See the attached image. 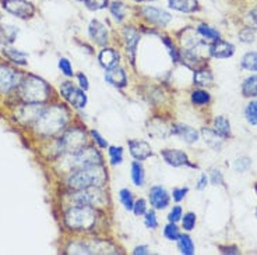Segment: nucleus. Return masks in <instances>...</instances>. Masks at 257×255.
I'll return each mask as SVG.
<instances>
[{"label":"nucleus","instance_id":"37998d69","mask_svg":"<svg viewBox=\"0 0 257 255\" xmlns=\"http://www.w3.org/2000/svg\"><path fill=\"white\" fill-rule=\"evenodd\" d=\"M59 69L62 70V73H63L64 76H73V67H71L70 62H69L67 59H60V60H59Z\"/></svg>","mask_w":257,"mask_h":255},{"label":"nucleus","instance_id":"a878e982","mask_svg":"<svg viewBox=\"0 0 257 255\" xmlns=\"http://www.w3.org/2000/svg\"><path fill=\"white\" fill-rule=\"evenodd\" d=\"M148 133H150V135L157 137V138H161V137L165 138V137H168V134H169V128L167 127V124H165L164 121L160 120V119H157V120H154L151 123V127L148 130Z\"/></svg>","mask_w":257,"mask_h":255},{"label":"nucleus","instance_id":"b1692460","mask_svg":"<svg viewBox=\"0 0 257 255\" xmlns=\"http://www.w3.org/2000/svg\"><path fill=\"white\" fill-rule=\"evenodd\" d=\"M214 128L222 138H228L231 137V124L229 121L226 120V117L224 116H217L214 120Z\"/></svg>","mask_w":257,"mask_h":255},{"label":"nucleus","instance_id":"13d9d810","mask_svg":"<svg viewBox=\"0 0 257 255\" xmlns=\"http://www.w3.org/2000/svg\"><path fill=\"white\" fill-rule=\"evenodd\" d=\"M137 2H154V0H137Z\"/></svg>","mask_w":257,"mask_h":255},{"label":"nucleus","instance_id":"bb28decb","mask_svg":"<svg viewBox=\"0 0 257 255\" xmlns=\"http://www.w3.org/2000/svg\"><path fill=\"white\" fill-rule=\"evenodd\" d=\"M242 94L246 98H256L257 96V76H251L244 80L242 85Z\"/></svg>","mask_w":257,"mask_h":255},{"label":"nucleus","instance_id":"c756f323","mask_svg":"<svg viewBox=\"0 0 257 255\" xmlns=\"http://www.w3.org/2000/svg\"><path fill=\"white\" fill-rule=\"evenodd\" d=\"M242 67L249 71H257V53L249 52L242 59Z\"/></svg>","mask_w":257,"mask_h":255},{"label":"nucleus","instance_id":"f3484780","mask_svg":"<svg viewBox=\"0 0 257 255\" xmlns=\"http://www.w3.org/2000/svg\"><path fill=\"white\" fill-rule=\"evenodd\" d=\"M88 32H90V37L98 45H105L108 42V31L103 26L102 23H99L98 20H92L88 27Z\"/></svg>","mask_w":257,"mask_h":255},{"label":"nucleus","instance_id":"5701e85b","mask_svg":"<svg viewBox=\"0 0 257 255\" xmlns=\"http://www.w3.org/2000/svg\"><path fill=\"white\" fill-rule=\"evenodd\" d=\"M19 30L13 26H6V24H0V44H13L17 38Z\"/></svg>","mask_w":257,"mask_h":255},{"label":"nucleus","instance_id":"6e6d98bb","mask_svg":"<svg viewBox=\"0 0 257 255\" xmlns=\"http://www.w3.org/2000/svg\"><path fill=\"white\" fill-rule=\"evenodd\" d=\"M136 255L139 254H148V247H146V245H142V247H137V248L133 251Z\"/></svg>","mask_w":257,"mask_h":255},{"label":"nucleus","instance_id":"c85d7f7f","mask_svg":"<svg viewBox=\"0 0 257 255\" xmlns=\"http://www.w3.org/2000/svg\"><path fill=\"white\" fill-rule=\"evenodd\" d=\"M132 180L136 185L144 184V169L139 162H133L132 165Z\"/></svg>","mask_w":257,"mask_h":255},{"label":"nucleus","instance_id":"6e6552de","mask_svg":"<svg viewBox=\"0 0 257 255\" xmlns=\"http://www.w3.org/2000/svg\"><path fill=\"white\" fill-rule=\"evenodd\" d=\"M60 92L67 102L73 105L74 108L83 109L87 103V95L84 94L83 90H78L71 83H63L60 87Z\"/></svg>","mask_w":257,"mask_h":255},{"label":"nucleus","instance_id":"39448f33","mask_svg":"<svg viewBox=\"0 0 257 255\" xmlns=\"http://www.w3.org/2000/svg\"><path fill=\"white\" fill-rule=\"evenodd\" d=\"M60 145L66 152L74 155L85 147V133L80 128H70L62 137Z\"/></svg>","mask_w":257,"mask_h":255},{"label":"nucleus","instance_id":"7c9ffc66","mask_svg":"<svg viewBox=\"0 0 257 255\" xmlns=\"http://www.w3.org/2000/svg\"><path fill=\"white\" fill-rule=\"evenodd\" d=\"M178 241H179V249L182 254H185V255L194 254V244H193L190 237L180 236Z\"/></svg>","mask_w":257,"mask_h":255},{"label":"nucleus","instance_id":"72a5a7b5","mask_svg":"<svg viewBox=\"0 0 257 255\" xmlns=\"http://www.w3.org/2000/svg\"><path fill=\"white\" fill-rule=\"evenodd\" d=\"M244 116L251 126H257V101H253L247 105V108L244 110Z\"/></svg>","mask_w":257,"mask_h":255},{"label":"nucleus","instance_id":"2f4dec72","mask_svg":"<svg viewBox=\"0 0 257 255\" xmlns=\"http://www.w3.org/2000/svg\"><path fill=\"white\" fill-rule=\"evenodd\" d=\"M110 13L115 17V20L117 23H120V21L124 20V16H126V7H124V5L120 3V2H115V3H112V6H110Z\"/></svg>","mask_w":257,"mask_h":255},{"label":"nucleus","instance_id":"4d7b16f0","mask_svg":"<svg viewBox=\"0 0 257 255\" xmlns=\"http://www.w3.org/2000/svg\"><path fill=\"white\" fill-rule=\"evenodd\" d=\"M250 17H251V20L254 21V24L257 26V6L250 12Z\"/></svg>","mask_w":257,"mask_h":255},{"label":"nucleus","instance_id":"f257e3e1","mask_svg":"<svg viewBox=\"0 0 257 255\" xmlns=\"http://www.w3.org/2000/svg\"><path fill=\"white\" fill-rule=\"evenodd\" d=\"M69 120V112L63 106H51L44 108L39 117L35 120V128L41 134L55 135L59 131H62Z\"/></svg>","mask_w":257,"mask_h":255},{"label":"nucleus","instance_id":"1a4fd4ad","mask_svg":"<svg viewBox=\"0 0 257 255\" xmlns=\"http://www.w3.org/2000/svg\"><path fill=\"white\" fill-rule=\"evenodd\" d=\"M3 7L9 13L14 14L19 19L27 20L34 16V6L27 0H3Z\"/></svg>","mask_w":257,"mask_h":255},{"label":"nucleus","instance_id":"bf43d9fd","mask_svg":"<svg viewBox=\"0 0 257 255\" xmlns=\"http://www.w3.org/2000/svg\"><path fill=\"white\" fill-rule=\"evenodd\" d=\"M254 190H256V192H257V183H256V185H254Z\"/></svg>","mask_w":257,"mask_h":255},{"label":"nucleus","instance_id":"3c124183","mask_svg":"<svg viewBox=\"0 0 257 255\" xmlns=\"http://www.w3.org/2000/svg\"><path fill=\"white\" fill-rule=\"evenodd\" d=\"M91 134H92V137L95 138L96 142L99 144V147H101V148H106V147H108V142L103 140L102 137L99 135V133H98V131H91Z\"/></svg>","mask_w":257,"mask_h":255},{"label":"nucleus","instance_id":"2eb2a0df","mask_svg":"<svg viewBox=\"0 0 257 255\" xmlns=\"http://www.w3.org/2000/svg\"><path fill=\"white\" fill-rule=\"evenodd\" d=\"M123 37H124V42H126V48H127V55L130 56L132 63H135L136 49H137L139 41H140V34L136 31L135 28L126 27L123 31Z\"/></svg>","mask_w":257,"mask_h":255},{"label":"nucleus","instance_id":"4c0bfd02","mask_svg":"<svg viewBox=\"0 0 257 255\" xmlns=\"http://www.w3.org/2000/svg\"><path fill=\"white\" fill-rule=\"evenodd\" d=\"M109 156L112 165H119L123 160V149L120 147H109Z\"/></svg>","mask_w":257,"mask_h":255},{"label":"nucleus","instance_id":"4468645a","mask_svg":"<svg viewBox=\"0 0 257 255\" xmlns=\"http://www.w3.org/2000/svg\"><path fill=\"white\" fill-rule=\"evenodd\" d=\"M150 202L155 209H164L169 205V194L161 185H155L150 190Z\"/></svg>","mask_w":257,"mask_h":255},{"label":"nucleus","instance_id":"423d86ee","mask_svg":"<svg viewBox=\"0 0 257 255\" xmlns=\"http://www.w3.org/2000/svg\"><path fill=\"white\" fill-rule=\"evenodd\" d=\"M102 163V156L94 148H83L81 151L73 155V166L78 169L91 167Z\"/></svg>","mask_w":257,"mask_h":255},{"label":"nucleus","instance_id":"ddd939ff","mask_svg":"<svg viewBox=\"0 0 257 255\" xmlns=\"http://www.w3.org/2000/svg\"><path fill=\"white\" fill-rule=\"evenodd\" d=\"M161 156L164 158L168 165L174 166V167L189 165L187 155L179 149H164V151H161Z\"/></svg>","mask_w":257,"mask_h":255},{"label":"nucleus","instance_id":"9d476101","mask_svg":"<svg viewBox=\"0 0 257 255\" xmlns=\"http://www.w3.org/2000/svg\"><path fill=\"white\" fill-rule=\"evenodd\" d=\"M21 76L19 71H16L9 66H0V92H9L14 90L20 84Z\"/></svg>","mask_w":257,"mask_h":255},{"label":"nucleus","instance_id":"dca6fc26","mask_svg":"<svg viewBox=\"0 0 257 255\" xmlns=\"http://www.w3.org/2000/svg\"><path fill=\"white\" fill-rule=\"evenodd\" d=\"M235 53V46L225 42V41H215V44L210 46V55L217 59H228Z\"/></svg>","mask_w":257,"mask_h":255},{"label":"nucleus","instance_id":"09e8293b","mask_svg":"<svg viewBox=\"0 0 257 255\" xmlns=\"http://www.w3.org/2000/svg\"><path fill=\"white\" fill-rule=\"evenodd\" d=\"M211 183L214 185L224 184V177H222V173L219 172V170H212L211 172Z\"/></svg>","mask_w":257,"mask_h":255},{"label":"nucleus","instance_id":"7ed1b4c3","mask_svg":"<svg viewBox=\"0 0 257 255\" xmlns=\"http://www.w3.org/2000/svg\"><path fill=\"white\" fill-rule=\"evenodd\" d=\"M64 222L73 230H88L96 222L95 209L87 205H78L66 212Z\"/></svg>","mask_w":257,"mask_h":255},{"label":"nucleus","instance_id":"c9c22d12","mask_svg":"<svg viewBox=\"0 0 257 255\" xmlns=\"http://www.w3.org/2000/svg\"><path fill=\"white\" fill-rule=\"evenodd\" d=\"M119 198H120V202L124 205V208L128 210H133V206H135V202H133V197H132V192L123 188L119 192Z\"/></svg>","mask_w":257,"mask_h":255},{"label":"nucleus","instance_id":"49530a36","mask_svg":"<svg viewBox=\"0 0 257 255\" xmlns=\"http://www.w3.org/2000/svg\"><path fill=\"white\" fill-rule=\"evenodd\" d=\"M168 219H169V222H172V223L179 222L180 219H182V208H180V206H174L172 210L169 212V215H168Z\"/></svg>","mask_w":257,"mask_h":255},{"label":"nucleus","instance_id":"20e7f679","mask_svg":"<svg viewBox=\"0 0 257 255\" xmlns=\"http://www.w3.org/2000/svg\"><path fill=\"white\" fill-rule=\"evenodd\" d=\"M49 96V85L37 76H28L21 83V98L27 103H42Z\"/></svg>","mask_w":257,"mask_h":255},{"label":"nucleus","instance_id":"a211bd4d","mask_svg":"<svg viewBox=\"0 0 257 255\" xmlns=\"http://www.w3.org/2000/svg\"><path fill=\"white\" fill-rule=\"evenodd\" d=\"M105 80L106 83H109L110 85H113L116 88H123L126 87L127 84V77H126V73L120 67H112V69H108L106 74H105Z\"/></svg>","mask_w":257,"mask_h":255},{"label":"nucleus","instance_id":"f704fd0d","mask_svg":"<svg viewBox=\"0 0 257 255\" xmlns=\"http://www.w3.org/2000/svg\"><path fill=\"white\" fill-rule=\"evenodd\" d=\"M192 102L194 105H199V106L206 105V103L210 102V95H208V92H206V91H194L192 94Z\"/></svg>","mask_w":257,"mask_h":255},{"label":"nucleus","instance_id":"5fc2aeb1","mask_svg":"<svg viewBox=\"0 0 257 255\" xmlns=\"http://www.w3.org/2000/svg\"><path fill=\"white\" fill-rule=\"evenodd\" d=\"M78 81H80V87L84 91L88 90V80H87V77L84 76V74H78Z\"/></svg>","mask_w":257,"mask_h":255},{"label":"nucleus","instance_id":"79ce46f5","mask_svg":"<svg viewBox=\"0 0 257 255\" xmlns=\"http://www.w3.org/2000/svg\"><path fill=\"white\" fill-rule=\"evenodd\" d=\"M144 222H146V226H147L148 229H155V227L158 226V220H157V216H155L154 210L146 212Z\"/></svg>","mask_w":257,"mask_h":255},{"label":"nucleus","instance_id":"a19ab883","mask_svg":"<svg viewBox=\"0 0 257 255\" xmlns=\"http://www.w3.org/2000/svg\"><path fill=\"white\" fill-rule=\"evenodd\" d=\"M90 10H101L108 6V0H84Z\"/></svg>","mask_w":257,"mask_h":255},{"label":"nucleus","instance_id":"c03bdc74","mask_svg":"<svg viewBox=\"0 0 257 255\" xmlns=\"http://www.w3.org/2000/svg\"><path fill=\"white\" fill-rule=\"evenodd\" d=\"M162 41H164V44H165V46L168 48V52H169V55H171V58H172V60L174 62H179V53H178V51L175 49V46L172 45V42L169 41L168 38H162Z\"/></svg>","mask_w":257,"mask_h":255},{"label":"nucleus","instance_id":"8fccbe9b","mask_svg":"<svg viewBox=\"0 0 257 255\" xmlns=\"http://www.w3.org/2000/svg\"><path fill=\"white\" fill-rule=\"evenodd\" d=\"M189 192V188H175L174 192H172V195H174L175 201H182L183 198L186 197V194Z\"/></svg>","mask_w":257,"mask_h":255},{"label":"nucleus","instance_id":"cd10ccee","mask_svg":"<svg viewBox=\"0 0 257 255\" xmlns=\"http://www.w3.org/2000/svg\"><path fill=\"white\" fill-rule=\"evenodd\" d=\"M3 53L14 63L21 64V66L27 64V53H24V52H20L17 49H13V48H7Z\"/></svg>","mask_w":257,"mask_h":255},{"label":"nucleus","instance_id":"ea45409f","mask_svg":"<svg viewBox=\"0 0 257 255\" xmlns=\"http://www.w3.org/2000/svg\"><path fill=\"white\" fill-rule=\"evenodd\" d=\"M183 217V229L187 230V231H190V230L194 229V226H196V215L194 213H192V212H189V213H186Z\"/></svg>","mask_w":257,"mask_h":255},{"label":"nucleus","instance_id":"a18cd8bd","mask_svg":"<svg viewBox=\"0 0 257 255\" xmlns=\"http://www.w3.org/2000/svg\"><path fill=\"white\" fill-rule=\"evenodd\" d=\"M239 38L246 44H250V42L254 41V31L251 28H244L243 31L239 34Z\"/></svg>","mask_w":257,"mask_h":255},{"label":"nucleus","instance_id":"9b49d317","mask_svg":"<svg viewBox=\"0 0 257 255\" xmlns=\"http://www.w3.org/2000/svg\"><path fill=\"white\" fill-rule=\"evenodd\" d=\"M143 14H144V17L148 21H151L154 24H158V26H167L168 23L171 21V19H172V16L168 13V12H165V10L151 6L144 7L143 9Z\"/></svg>","mask_w":257,"mask_h":255},{"label":"nucleus","instance_id":"f8f14e48","mask_svg":"<svg viewBox=\"0 0 257 255\" xmlns=\"http://www.w3.org/2000/svg\"><path fill=\"white\" fill-rule=\"evenodd\" d=\"M128 149L132 156L137 160H146L151 156L153 149L150 147V144L146 141L140 140H130L128 141Z\"/></svg>","mask_w":257,"mask_h":255},{"label":"nucleus","instance_id":"0eeeda50","mask_svg":"<svg viewBox=\"0 0 257 255\" xmlns=\"http://www.w3.org/2000/svg\"><path fill=\"white\" fill-rule=\"evenodd\" d=\"M73 198L77 205H87V206L102 205L105 202L103 192L99 190V187H88L84 190H77V194Z\"/></svg>","mask_w":257,"mask_h":255},{"label":"nucleus","instance_id":"473e14b6","mask_svg":"<svg viewBox=\"0 0 257 255\" xmlns=\"http://www.w3.org/2000/svg\"><path fill=\"white\" fill-rule=\"evenodd\" d=\"M197 32H199L201 37H204L207 39H212V41H218L219 39V32L215 31L211 27L206 26V24H201L197 28Z\"/></svg>","mask_w":257,"mask_h":255},{"label":"nucleus","instance_id":"de8ad7c7","mask_svg":"<svg viewBox=\"0 0 257 255\" xmlns=\"http://www.w3.org/2000/svg\"><path fill=\"white\" fill-rule=\"evenodd\" d=\"M133 210H135V213L137 215V216L146 215V212H147L146 201H144V199H139V201H136L135 206H133Z\"/></svg>","mask_w":257,"mask_h":255},{"label":"nucleus","instance_id":"58836bf2","mask_svg":"<svg viewBox=\"0 0 257 255\" xmlns=\"http://www.w3.org/2000/svg\"><path fill=\"white\" fill-rule=\"evenodd\" d=\"M251 166V159H249V158H246V156H243V158H239V159L235 160V170L236 172H240L243 173L246 172V170H249Z\"/></svg>","mask_w":257,"mask_h":255},{"label":"nucleus","instance_id":"412c9836","mask_svg":"<svg viewBox=\"0 0 257 255\" xmlns=\"http://www.w3.org/2000/svg\"><path fill=\"white\" fill-rule=\"evenodd\" d=\"M201 135L206 141V144L214 151H219L222 148V137L215 131V130H210V128H203L201 130Z\"/></svg>","mask_w":257,"mask_h":255},{"label":"nucleus","instance_id":"e433bc0d","mask_svg":"<svg viewBox=\"0 0 257 255\" xmlns=\"http://www.w3.org/2000/svg\"><path fill=\"white\" fill-rule=\"evenodd\" d=\"M164 236L167 237L168 240H171V241H176V240H179L180 237L179 229L176 227V224L171 222V223L165 227V230H164Z\"/></svg>","mask_w":257,"mask_h":255},{"label":"nucleus","instance_id":"6ab92c4d","mask_svg":"<svg viewBox=\"0 0 257 255\" xmlns=\"http://www.w3.org/2000/svg\"><path fill=\"white\" fill-rule=\"evenodd\" d=\"M172 134L178 135L180 137L183 141H186L189 144H192V142H196L197 138H199V133L194 130V128L189 127V126H185V124H176L172 127Z\"/></svg>","mask_w":257,"mask_h":255},{"label":"nucleus","instance_id":"393cba45","mask_svg":"<svg viewBox=\"0 0 257 255\" xmlns=\"http://www.w3.org/2000/svg\"><path fill=\"white\" fill-rule=\"evenodd\" d=\"M214 81V76L210 70L207 69H200L194 73V84L199 87H208Z\"/></svg>","mask_w":257,"mask_h":255},{"label":"nucleus","instance_id":"4be33fe9","mask_svg":"<svg viewBox=\"0 0 257 255\" xmlns=\"http://www.w3.org/2000/svg\"><path fill=\"white\" fill-rule=\"evenodd\" d=\"M98 60L102 67H105L106 70L108 69H112V67H116V64L119 62V55L116 53L113 49H102L99 56H98Z\"/></svg>","mask_w":257,"mask_h":255},{"label":"nucleus","instance_id":"603ef678","mask_svg":"<svg viewBox=\"0 0 257 255\" xmlns=\"http://www.w3.org/2000/svg\"><path fill=\"white\" fill-rule=\"evenodd\" d=\"M207 183H208V179H207V174H201L199 183H197V190H204L207 187Z\"/></svg>","mask_w":257,"mask_h":255},{"label":"nucleus","instance_id":"864d4df0","mask_svg":"<svg viewBox=\"0 0 257 255\" xmlns=\"http://www.w3.org/2000/svg\"><path fill=\"white\" fill-rule=\"evenodd\" d=\"M222 254H239L238 247H219Z\"/></svg>","mask_w":257,"mask_h":255},{"label":"nucleus","instance_id":"052dcab7","mask_svg":"<svg viewBox=\"0 0 257 255\" xmlns=\"http://www.w3.org/2000/svg\"><path fill=\"white\" fill-rule=\"evenodd\" d=\"M256 213H257V212H256Z\"/></svg>","mask_w":257,"mask_h":255},{"label":"nucleus","instance_id":"aec40b11","mask_svg":"<svg viewBox=\"0 0 257 255\" xmlns=\"http://www.w3.org/2000/svg\"><path fill=\"white\" fill-rule=\"evenodd\" d=\"M169 7L182 12V13H193L199 9L197 0H168Z\"/></svg>","mask_w":257,"mask_h":255},{"label":"nucleus","instance_id":"f03ea898","mask_svg":"<svg viewBox=\"0 0 257 255\" xmlns=\"http://www.w3.org/2000/svg\"><path fill=\"white\" fill-rule=\"evenodd\" d=\"M106 180V173L101 165L84 167L71 174L69 179V187L73 190H84L88 187H101Z\"/></svg>","mask_w":257,"mask_h":255}]
</instances>
